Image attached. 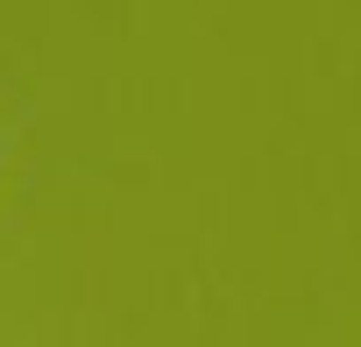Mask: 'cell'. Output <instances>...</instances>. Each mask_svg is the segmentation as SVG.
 <instances>
[]
</instances>
